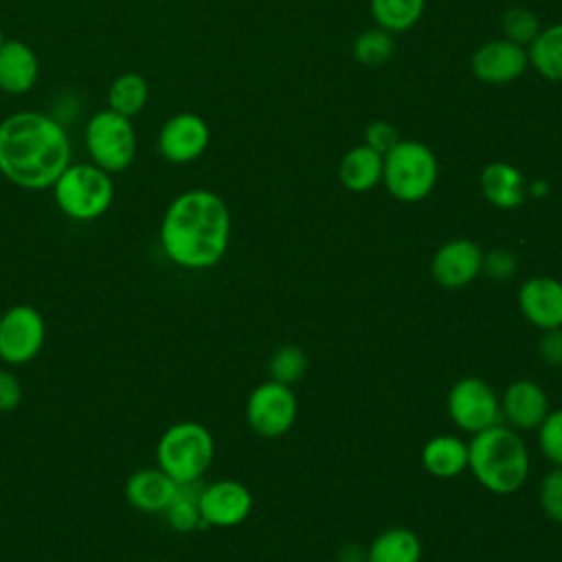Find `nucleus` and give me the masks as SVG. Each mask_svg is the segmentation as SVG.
Wrapping results in <instances>:
<instances>
[{
	"instance_id": "obj_1",
	"label": "nucleus",
	"mask_w": 562,
	"mask_h": 562,
	"mask_svg": "<svg viewBox=\"0 0 562 562\" xmlns=\"http://www.w3.org/2000/svg\"><path fill=\"white\" fill-rule=\"evenodd\" d=\"M231 239L226 202L209 189H189L171 200L160 220V246L169 261L187 270L215 266Z\"/></svg>"
},
{
	"instance_id": "obj_2",
	"label": "nucleus",
	"mask_w": 562,
	"mask_h": 562,
	"mask_svg": "<svg viewBox=\"0 0 562 562\" xmlns=\"http://www.w3.org/2000/svg\"><path fill=\"white\" fill-rule=\"evenodd\" d=\"M70 165V140L53 116L22 110L0 121V173L31 191L48 189Z\"/></svg>"
},
{
	"instance_id": "obj_3",
	"label": "nucleus",
	"mask_w": 562,
	"mask_h": 562,
	"mask_svg": "<svg viewBox=\"0 0 562 562\" xmlns=\"http://www.w3.org/2000/svg\"><path fill=\"white\" fill-rule=\"evenodd\" d=\"M468 468L485 490L512 494L527 481L529 452L516 430L494 424L472 435L468 443Z\"/></svg>"
},
{
	"instance_id": "obj_4",
	"label": "nucleus",
	"mask_w": 562,
	"mask_h": 562,
	"mask_svg": "<svg viewBox=\"0 0 562 562\" xmlns=\"http://www.w3.org/2000/svg\"><path fill=\"white\" fill-rule=\"evenodd\" d=\"M215 454V443L206 426L178 422L169 426L156 443V463L176 483H193L204 476Z\"/></svg>"
},
{
	"instance_id": "obj_5",
	"label": "nucleus",
	"mask_w": 562,
	"mask_h": 562,
	"mask_svg": "<svg viewBox=\"0 0 562 562\" xmlns=\"http://www.w3.org/2000/svg\"><path fill=\"white\" fill-rule=\"evenodd\" d=\"M439 165L432 149L419 140H397L382 160V182L400 202H419L437 184Z\"/></svg>"
},
{
	"instance_id": "obj_6",
	"label": "nucleus",
	"mask_w": 562,
	"mask_h": 562,
	"mask_svg": "<svg viewBox=\"0 0 562 562\" xmlns=\"http://www.w3.org/2000/svg\"><path fill=\"white\" fill-rule=\"evenodd\" d=\"M53 195L64 215L79 222L101 217L114 200L110 173L94 162L68 165L53 184Z\"/></svg>"
},
{
	"instance_id": "obj_7",
	"label": "nucleus",
	"mask_w": 562,
	"mask_h": 562,
	"mask_svg": "<svg viewBox=\"0 0 562 562\" xmlns=\"http://www.w3.org/2000/svg\"><path fill=\"white\" fill-rule=\"evenodd\" d=\"M83 138L92 162L108 173L127 169L136 158V130L132 121L110 108L88 121Z\"/></svg>"
},
{
	"instance_id": "obj_8",
	"label": "nucleus",
	"mask_w": 562,
	"mask_h": 562,
	"mask_svg": "<svg viewBox=\"0 0 562 562\" xmlns=\"http://www.w3.org/2000/svg\"><path fill=\"white\" fill-rule=\"evenodd\" d=\"M44 340L46 325L33 305L20 303L0 316V362L11 367L26 364L37 358Z\"/></svg>"
},
{
	"instance_id": "obj_9",
	"label": "nucleus",
	"mask_w": 562,
	"mask_h": 562,
	"mask_svg": "<svg viewBox=\"0 0 562 562\" xmlns=\"http://www.w3.org/2000/svg\"><path fill=\"white\" fill-rule=\"evenodd\" d=\"M446 406L452 424L470 435L494 426L501 417V402L481 378H461L454 382Z\"/></svg>"
},
{
	"instance_id": "obj_10",
	"label": "nucleus",
	"mask_w": 562,
	"mask_h": 562,
	"mask_svg": "<svg viewBox=\"0 0 562 562\" xmlns=\"http://www.w3.org/2000/svg\"><path fill=\"white\" fill-rule=\"evenodd\" d=\"M246 419L261 437L285 435L296 419V397L290 384L268 380L255 386L246 400Z\"/></svg>"
},
{
	"instance_id": "obj_11",
	"label": "nucleus",
	"mask_w": 562,
	"mask_h": 562,
	"mask_svg": "<svg viewBox=\"0 0 562 562\" xmlns=\"http://www.w3.org/2000/svg\"><path fill=\"white\" fill-rule=\"evenodd\" d=\"M211 140L209 125L193 112H180L165 121L158 132V151L165 160L184 165L198 160Z\"/></svg>"
},
{
	"instance_id": "obj_12",
	"label": "nucleus",
	"mask_w": 562,
	"mask_h": 562,
	"mask_svg": "<svg viewBox=\"0 0 562 562\" xmlns=\"http://www.w3.org/2000/svg\"><path fill=\"white\" fill-rule=\"evenodd\" d=\"M250 509H252V496L244 483L222 479V481L202 485V492H200L202 525L235 527L248 518Z\"/></svg>"
},
{
	"instance_id": "obj_13",
	"label": "nucleus",
	"mask_w": 562,
	"mask_h": 562,
	"mask_svg": "<svg viewBox=\"0 0 562 562\" xmlns=\"http://www.w3.org/2000/svg\"><path fill=\"white\" fill-rule=\"evenodd\" d=\"M483 268V250L472 239H450L437 248L430 261L432 279L448 290L472 283Z\"/></svg>"
},
{
	"instance_id": "obj_14",
	"label": "nucleus",
	"mask_w": 562,
	"mask_h": 562,
	"mask_svg": "<svg viewBox=\"0 0 562 562\" xmlns=\"http://www.w3.org/2000/svg\"><path fill=\"white\" fill-rule=\"evenodd\" d=\"M529 66L527 46L512 40H492L472 53V75L483 83H509L518 79Z\"/></svg>"
},
{
	"instance_id": "obj_15",
	"label": "nucleus",
	"mask_w": 562,
	"mask_h": 562,
	"mask_svg": "<svg viewBox=\"0 0 562 562\" xmlns=\"http://www.w3.org/2000/svg\"><path fill=\"white\" fill-rule=\"evenodd\" d=\"M522 316L538 329L562 327V283L553 277H531L518 290Z\"/></svg>"
},
{
	"instance_id": "obj_16",
	"label": "nucleus",
	"mask_w": 562,
	"mask_h": 562,
	"mask_svg": "<svg viewBox=\"0 0 562 562\" xmlns=\"http://www.w3.org/2000/svg\"><path fill=\"white\" fill-rule=\"evenodd\" d=\"M501 411L514 428L533 430L549 413V397L536 382L516 380L505 389Z\"/></svg>"
},
{
	"instance_id": "obj_17",
	"label": "nucleus",
	"mask_w": 562,
	"mask_h": 562,
	"mask_svg": "<svg viewBox=\"0 0 562 562\" xmlns=\"http://www.w3.org/2000/svg\"><path fill=\"white\" fill-rule=\"evenodd\" d=\"M176 485L178 483L158 465L140 468L127 479L125 498L143 514H162L176 492Z\"/></svg>"
},
{
	"instance_id": "obj_18",
	"label": "nucleus",
	"mask_w": 562,
	"mask_h": 562,
	"mask_svg": "<svg viewBox=\"0 0 562 562\" xmlns=\"http://www.w3.org/2000/svg\"><path fill=\"white\" fill-rule=\"evenodd\" d=\"M37 75L40 61L29 44L7 40L0 46V90L9 94H24L35 86Z\"/></svg>"
},
{
	"instance_id": "obj_19",
	"label": "nucleus",
	"mask_w": 562,
	"mask_h": 562,
	"mask_svg": "<svg viewBox=\"0 0 562 562\" xmlns=\"http://www.w3.org/2000/svg\"><path fill=\"white\" fill-rule=\"evenodd\" d=\"M481 191L498 209H516L525 202L527 184L520 169L509 162H490L481 171Z\"/></svg>"
},
{
	"instance_id": "obj_20",
	"label": "nucleus",
	"mask_w": 562,
	"mask_h": 562,
	"mask_svg": "<svg viewBox=\"0 0 562 562\" xmlns=\"http://www.w3.org/2000/svg\"><path fill=\"white\" fill-rule=\"evenodd\" d=\"M382 160L384 156L367 145L349 149L338 165V178L342 187L353 193L371 191L378 182H382Z\"/></svg>"
},
{
	"instance_id": "obj_21",
	"label": "nucleus",
	"mask_w": 562,
	"mask_h": 562,
	"mask_svg": "<svg viewBox=\"0 0 562 562\" xmlns=\"http://www.w3.org/2000/svg\"><path fill=\"white\" fill-rule=\"evenodd\" d=\"M422 465L439 479H450L468 468V443L454 435H437L422 448Z\"/></svg>"
},
{
	"instance_id": "obj_22",
	"label": "nucleus",
	"mask_w": 562,
	"mask_h": 562,
	"mask_svg": "<svg viewBox=\"0 0 562 562\" xmlns=\"http://www.w3.org/2000/svg\"><path fill=\"white\" fill-rule=\"evenodd\" d=\"M422 542L415 531L406 527H391L375 536L367 549L364 562H419Z\"/></svg>"
},
{
	"instance_id": "obj_23",
	"label": "nucleus",
	"mask_w": 562,
	"mask_h": 562,
	"mask_svg": "<svg viewBox=\"0 0 562 562\" xmlns=\"http://www.w3.org/2000/svg\"><path fill=\"white\" fill-rule=\"evenodd\" d=\"M529 66L551 81H562V22L540 29L527 46Z\"/></svg>"
},
{
	"instance_id": "obj_24",
	"label": "nucleus",
	"mask_w": 562,
	"mask_h": 562,
	"mask_svg": "<svg viewBox=\"0 0 562 562\" xmlns=\"http://www.w3.org/2000/svg\"><path fill=\"white\" fill-rule=\"evenodd\" d=\"M200 492H202V483L193 481V483H178L176 492L169 501V505L165 507V520L171 529L187 533L193 531L195 527L202 525V516H200Z\"/></svg>"
},
{
	"instance_id": "obj_25",
	"label": "nucleus",
	"mask_w": 562,
	"mask_h": 562,
	"mask_svg": "<svg viewBox=\"0 0 562 562\" xmlns=\"http://www.w3.org/2000/svg\"><path fill=\"white\" fill-rule=\"evenodd\" d=\"M424 2L426 0H369V7L375 24L395 35L419 22Z\"/></svg>"
},
{
	"instance_id": "obj_26",
	"label": "nucleus",
	"mask_w": 562,
	"mask_h": 562,
	"mask_svg": "<svg viewBox=\"0 0 562 562\" xmlns=\"http://www.w3.org/2000/svg\"><path fill=\"white\" fill-rule=\"evenodd\" d=\"M149 97V86L145 81V77H140L138 72H123L119 75L110 88H108V105L110 110L132 119L134 114H138Z\"/></svg>"
},
{
	"instance_id": "obj_27",
	"label": "nucleus",
	"mask_w": 562,
	"mask_h": 562,
	"mask_svg": "<svg viewBox=\"0 0 562 562\" xmlns=\"http://www.w3.org/2000/svg\"><path fill=\"white\" fill-rule=\"evenodd\" d=\"M395 48V40L393 33L375 26V29H367L364 33H360L353 40V57L356 61H360L362 66H380L384 64Z\"/></svg>"
},
{
	"instance_id": "obj_28",
	"label": "nucleus",
	"mask_w": 562,
	"mask_h": 562,
	"mask_svg": "<svg viewBox=\"0 0 562 562\" xmlns=\"http://www.w3.org/2000/svg\"><path fill=\"white\" fill-rule=\"evenodd\" d=\"M307 371V356L296 345H285L277 349L270 358V375L281 384L299 382Z\"/></svg>"
},
{
	"instance_id": "obj_29",
	"label": "nucleus",
	"mask_w": 562,
	"mask_h": 562,
	"mask_svg": "<svg viewBox=\"0 0 562 562\" xmlns=\"http://www.w3.org/2000/svg\"><path fill=\"white\" fill-rule=\"evenodd\" d=\"M501 31L505 40H512L520 46H529V42L538 35L540 22L533 11L525 7H509L501 18Z\"/></svg>"
},
{
	"instance_id": "obj_30",
	"label": "nucleus",
	"mask_w": 562,
	"mask_h": 562,
	"mask_svg": "<svg viewBox=\"0 0 562 562\" xmlns=\"http://www.w3.org/2000/svg\"><path fill=\"white\" fill-rule=\"evenodd\" d=\"M538 443L553 465H562V408L547 413L538 426Z\"/></svg>"
},
{
	"instance_id": "obj_31",
	"label": "nucleus",
	"mask_w": 562,
	"mask_h": 562,
	"mask_svg": "<svg viewBox=\"0 0 562 562\" xmlns=\"http://www.w3.org/2000/svg\"><path fill=\"white\" fill-rule=\"evenodd\" d=\"M540 507L542 512L562 522V465H555L540 483Z\"/></svg>"
},
{
	"instance_id": "obj_32",
	"label": "nucleus",
	"mask_w": 562,
	"mask_h": 562,
	"mask_svg": "<svg viewBox=\"0 0 562 562\" xmlns=\"http://www.w3.org/2000/svg\"><path fill=\"white\" fill-rule=\"evenodd\" d=\"M518 268V259L512 250L507 248H494L490 252L483 255V268L481 272H485V277L494 279V281H507L514 277Z\"/></svg>"
},
{
	"instance_id": "obj_33",
	"label": "nucleus",
	"mask_w": 562,
	"mask_h": 562,
	"mask_svg": "<svg viewBox=\"0 0 562 562\" xmlns=\"http://www.w3.org/2000/svg\"><path fill=\"white\" fill-rule=\"evenodd\" d=\"M397 140H400V134H397V130L389 121H373L364 130V145L375 149L382 156L389 149H393L397 145Z\"/></svg>"
},
{
	"instance_id": "obj_34",
	"label": "nucleus",
	"mask_w": 562,
	"mask_h": 562,
	"mask_svg": "<svg viewBox=\"0 0 562 562\" xmlns=\"http://www.w3.org/2000/svg\"><path fill=\"white\" fill-rule=\"evenodd\" d=\"M22 402V384L9 371L0 367V413H11Z\"/></svg>"
},
{
	"instance_id": "obj_35",
	"label": "nucleus",
	"mask_w": 562,
	"mask_h": 562,
	"mask_svg": "<svg viewBox=\"0 0 562 562\" xmlns=\"http://www.w3.org/2000/svg\"><path fill=\"white\" fill-rule=\"evenodd\" d=\"M538 351L544 362L549 364H562V327L560 329H547L538 342Z\"/></svg>"
},
{
	"instance_id": "obj_36",
	"label": "nucleus",
	"mask_w": 562,
	"mask_h": 562,
	"mask_svg": "<svg viewBox=\"0 0 562 562\" xmlns=\"http://www.w3.org/2000/svg\"><path fill=\"white\" fill-rule=\"evenodd\" d=\"M367 555V551H362L356 544H347L340 549V562H362Z\"/></svg>"
},
{
	"instance_id": "obj_37",
	"label": "nucleus",
	"mask_w": 562,
	"mask_h": 562,
	"mask_svg": "<svg viewBox=\"0 0 562 562\" xmlns=\"http://www.w3.org/2000/svg\"><path fill=\"white\" fill-rule=\"evenodd\" d=\"M4 42H7V40H4V31H2V29H0V46H2V44H4Z\"/></svg>"
},
{
	"instance_id": "obj_38",
	"label": "nucleus",
	"mask_w": 562,
	"mask_h": 562,
	"mask_svg": "<svg viewBox=\"0 0 562 562\" xmlns=\"http://www.w3.org/2000/svg\"><path fill=\"white\" fill-rule=\"evenodd\" d=\"M154 562H169V560H154Z\"/></svg>"
}]
</instances>
